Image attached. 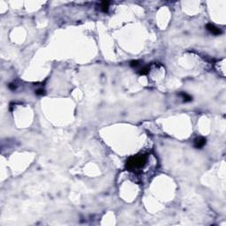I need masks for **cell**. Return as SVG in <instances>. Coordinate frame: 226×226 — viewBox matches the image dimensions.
I'll use <instances>...</instances> for the list:
<instances>
[{"mask_svg":"<svg viewBox=\"0 0 226 226\" xmlns=\"http://www.w3.org/2000/svg\"><path fill=\"white\" fill-rule=\"evenodd\" d=\"M147 161V157L143 155H140L136 156L130 157L126 162V168L128 170H133L134 169H139L143 167Z\"/></svg>","mask_w":226,"mask_h":226,"instance_id":"obj_1","label":"cell"},{"mask_svg":"<svg viewBox=\"0 0 226 226\" xmlns=\"http://www.w3.org/2000/svg\"><path fill=\"white\" fill-rule=\"evenodd\" d=\"M206 28H207V30L209 31L211 34H213V35H221L222 33H223V31L220 29V28H216L215 25H213V24H207V26H206Z\"/></svg>","mask_w":226,"mask_h":226,"instance_id":"obj_2","label":"cell"},{"mask_svg":"<svg viewBox=\"0 0 226 226\" xmlns=\"http://www.w3.org/2000/svg\"><path fill=\"white\" fill-rule=\"evenodd\" d=\"M206 145V139L203 138V137H199V138H196L194 140V143H193V146L195 148H201Z\"/></svg>","mask_w":226,"mask_h":226,"instance_id":"obj_3","label":"cell"},{"mask_svg":"<svg viewBox=\"0 0 226 226\" xmlns=\"http://www.w3.org/2000/svg\"><path fill=\"white\" fill-rule=\"evenodd\" d=\"M109 5H110V3L108 1L102 2V4H101V10L103 11V13H107L109 10Z\"/></svg>","mask_w":226,"mask_h":226,"instance_id":"obj_4","label":"cell"},{"mask_svg":"<svg viewBox=\"0 0 226 226\" xmlns=\"http://www.w3.org/2000/svg\"><path fill=\"white\" fill-rule=\"evenodd\" d=\"M149 72V67L148 66H144L142 67V68H141V69L139 70V73L141 75H146L148 74Z\"/></svg>","mask_w":226,"mask_h":226,"instance_id":"obj_5","label":"cell"},{"mask_svg":"<svg viewBox=\"0 0 226 226\" xmlns=\"http://www.w3.org/2000/svg\"><path fill=\"white\" fill-rule=\"evenodd\" d=\"M181 95H182L184 102H191V101H192V96H190V95H187V94H185V93H181Z\"/></svg>","mask_w":226,"mask_h":226,"instance_id":"obj_6","label":"cell"},{"mask_svg":"<svg viewBox=\"0 0 226 226\" xmlns=\"http://www.w3.org/2000/svg\"><path fill=\"white\" fill-rule=\"evenodd\" d=\"M140 64V61L138 60H133V61L130 62V65L132 67H137Z\"/></svg>","mask_w":226,"mask_h":226,"instance_id":"obj_7","label":"cell"},{"mask_svg":"<svg viewBox=\"0 0 226 226\" xmlns=\"http://www.w3.org/2000/svg\"><path fill=\"white\" fill-rule=\"evenodd\" d=\"M35 94L37 95H44V90L43 89H38L35 91Z\"/></svg>","mask_w":226,"mask_h":226,"instance_id":"obj_8","label":"cell"},{"mask_svg":"<svg viewBox=\"0 0 226 226\" xmlns=\"http://www.w3.org/2000/svg\"><path fill=\"white\" fill-rule=\"evenodd\" d=\"M8 87L10 88L11 90H14L16 88V86L14 84H13V83H11V84H9V86H8Z\"/></svg>","mask_w":226,"mask_h":226,"instance_id":"obj_9","label":"cell"}]
</instances>
